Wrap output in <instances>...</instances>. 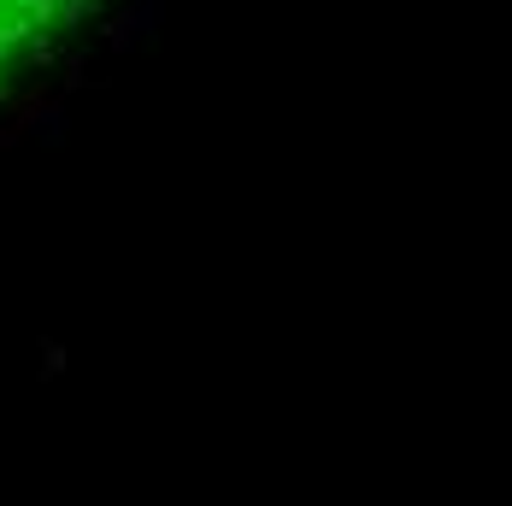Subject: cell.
<instances>
[{"instance_id": "1", "label": "cell", "mask_w": 512, "mask_h": 506, "mask_svg": "<svg viewBox=\"0 0 512 506\" xmlns=\"http://www.w3.org/2000/svg\"><path fill=\"white\" fill-rule=\"evenodd\" d=\"M89 0H0V77L24 71Z\"/></svg>"}]
</instances>
